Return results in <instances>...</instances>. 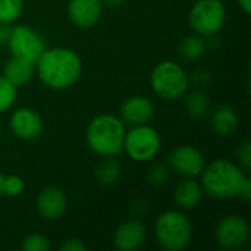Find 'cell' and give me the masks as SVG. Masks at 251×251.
I'll return each instance as SVG.
<instances>
[{"instance_id": "cb8c5ba5", "label": "cell", "mask_w": 251, "mask_h": 251, "mask_svg": "<svg viewBox=\"0 0 251 251\" xmlns=\"http://www.w3.org/2000/svg\"><path fill=\"white\" fill-rule=\"evenodd\" d=\"M25 190V181L18 175H7L4 176L3 182V194L9 197H18Z\"/></svg>"}, {"instance_id": "ffe728a7", "label": "cell", "mask_w": 251, "mask_h": 251, "mask_svg": "<svg viewBox=\"0 0 251 251\" xmlns=\"http://www.w3.org/2000/svg\"><path fill=\"white\" fill-rule=\"evenodd\" d=\"M185 107L193 118H203L210 110V100L203 91H193L185 99Z\"/></svg>"}, {"instance_id": "6da1fadb", "label": "cell", "mask_w": 251, "mask_h": 251, "mask_svg": "<svg viewBox=\"0 0 251 251\" xmlns=\"http://www.w3.org/2000/svg\"><path fill=\"white\" fill-rule=\"evenodd\" d=\"M35 69L44 85L53 90H66L79 79L82 63L74 50L54 47L41 53L35 62Z\"/></svg>"}, {"instance_id": "ac0fdd59", "label": "cell", "mask_w": 251, "mask_h": 251, "mask_svg": "<svg viewBox=\"0 0 251 251\" xmlns=\"http://www.w3.org/2000/svg\"><path fill=\"white\" fill-rule=\"evenodd\" d=\"M238 122H240L238 113L235 112L234 107L226 106V104L221 106L213 113V118H212L213 129L222 137H228V135L234 134L235 129L238 128Z\"/></svg>"}, {"instance_id": "603a6c76", "label": "cell", "mask_w": 251, "mask_h": 251, "mask_svg": "<svg viewBox=\"0 0 251 251\" xmlns=\"http://www.w3.org/2000/svg\"><path fill=\"white\" fill-rule=\"evenodd\" d=\"M16 99V87L4 76H0V113L12 107Z\"/></svg>"}, {"instance_id": "9c48e42d", "label": "cell", "mask_w": 251, "mask_h": 251, "mask_svg": "<svg viewBox=\"0 0 251 251\" xmlns=\"http://www.w3.org/2000/svg\"><path fill=\"white\" fill-rule=\"evenodd\" d=\"M215 235L224 249L232 250L241 247L249 240L250 228L246 219L237 215H231L219 221Z\"/></svg>"}, {"instance_id": "1f68e13d", "label": "cell", "mask_w": 251, "mask_h": 251, "mask_svg": "<svg viewBox=\"0 0 251 251\" xmlns=\"http://www.w3.org/2000/svg\"><path fill=\"white\" fill-rule=\"evenodd\" d=\"M104 4H107V6H112V7H118V6H121L122 4V1L124 0H101Z\"/></svg>"}, {"instance_id": "484cf974", "label": "cell", "mask_w": 251, "mask_h": 251, "mask_svg": "<svg viewBox=\"0 0 251 251\" xmlns=\"http://www.w3.org/2000/svg\"><path fill=\"white\" fill-rule=\"evenodd\" d=\"M168 175H169L168 168H166L165 165H162V163H157V165H154L153 168H150L147 178H149V182H150L151 185H162V184L166 182Z\"/></svg>"}, {"instance_id": "e0dca14e", "label": "cell", "mask_w": 251, "mask_h": 251, "mask_svg": "<svg viewBox=\"0 0 251 251\" xmlns=\"http://www.w3.org/2000/svg\"><path fill=\"white\" fill-rule=\"evenodd\" d=\"M34 72H35V63L12 56V59L7 60V63L4 65L3 76L15 87H21L31 81Z\"/></svg>"}, {"instance_id": "9a60e30c", "label": "cell", "mask_w": 251, "mask_h": 251, "mask_svg": "<svg viewBox=\"0 0 251 251\" xmlns=\"http://www.w3.org/2000/svg\"><path fill=\"white\" fill-rule=\"evenodd\" d=\"M146 240V228L140 221H126L121 224L113 237L115 247L121 251L137 250Z\"/></svg>"}, {"instance_id": "3957f363", "label": "cell", "mask_w": 251, "mask_h": 251, "mask_svg": "<svg viewBox=\"0 0 251 251\" xmlns=\"http://www.w3.org/2000/svg\"><path fill=\"white\" fill-rule=\"evenodd\" d=\"M201 175L203 190L215 199H232L240 194L246 175L232 162L215 160L209 166H204Z\"/></svg>"}, {"instance_id": "52a82bcc", "label": "cell", "mask_w": 251, "mask_h": 251, "mask_svg": "<svg viewBox=\"0 0 251 251\" xmlns=\"http://www.w3.org/2000/svg\"><path fill=\"white\" fill-rule=\"evenodd\" d=\"M225 6L221 0H199L190 10V26L199 35L216 34L225 22Z\"/></svg>"}, {"instance_id": "8992f818", "label": "cell", "mask_w": 251, "mask_h": 251, "mask_svg": "<svg viewBox=\"0 0 251 251\" xmlns=\"http://www.w3.org/2000/svg\"><path fill=\"white\" fill-rule=\"evenodd\" d=\"M124 150L135 162H149L154 159L160 150V137L157 131L147 124L135 125L125 132Z\"/></svg>"}, {"instance_id": "277c9868", "label": "cell", "mask_w": 251, "mask_h": 251, "mask_svg": "<svg viewBox=\"0 0 251 251\" xmlns=\"http://www.w3.org/2000/svg\"><path fill=\"white\" fill-rule=\"evenodd\" d=\"M154 235L165 250H184L191 243L193 225L184 213L168 210L157 218L154 224Z\"/></svg>"}, {"instance_id": "5bb4252c", "label": "cell", "mask_w": 251, "mask_h": 251, "mask_svg": "<svg viewBox=\"0 0 251 251\" xmlns=\"http://www.w3.org/2000/svg\"><path fill=\"white\" fill-rule=\"evenodd\" d=\"M153 103L143 96L129 97L121 107V121L128 125H143L147 124L153 116Z\"/></svg>"}, {"instance_id": "ba28073f", "label": "cell", "mask_w": 251, "mask_h": 251, "mask_svg": "<svg viewBox=\"0 0 251 251\" xmlns=\"http://www.w3.org/2000/svg\"><path fill=\"white\" fill-rule=\"evenodd\" d=\"M12 56L29 60L32 63L41 56L46 50L44 38L26 25H16L10 29V37L7 41Z\"/></svg>"}, {"instance_id": "7a4b0ae2", "label": "cell", "mask_w": 251, "mask_h": 251, "mask_svg": "<svg viewBox=\"0 0 251 251\" xmlns=\"http://www.w3.org/2000/svg\"><path fill=\"white\" fill-rule=\"evenodd\" d=\"M125 132V125L121 118L100 115L87 128V143L96 154L113 157L124 150Z\"/></svg>"}, {"instance_id": "4fadbf2b", "label": "cell", "mask_w": 251, "mask_h": 251, "mask_svg": "<svg viewBox=\"0 0 251 251\" xmlns=\"http://www.w3.org/2000/svg\"><path fill=\"white\" fill-rule=\"evenodd\" d=\"M103 1L101 0H71L68 13L71 21L81 28H91L101 16Z\"/></svg>"}, {"instance_id": "7402d4cb", "label": "cell", "mask_w": 251, "mask_h": 251, "mask_svg": "<svg viewBox=\"0 0 251 251\" xmlns=\"http://www.w3.org/2000/svg\"><path fill=\"white\" fill-rule=\"evenodd\" d=\"M24 0H0V22L12 24L21 16Z\"/></svg>"}, {"instance_id": "4dcf8cb0", "label": "cell", "mask_w": 251, "mask_h": 251, "mask_svg": "<svg viewBox=\"0 0 251 251\" xmlns=\"http://www.w3.org/2000/svg\"><path fill=\"white\" fill-rule=\"evenodd\" d=\"M238 3H240L241 9L249 15L251 12V0H238Z\"/></svg>"}, {"instance_id": "f546056e", "label": "cell", "mask_w": 251, "mask_h": 251, "mask_svg": "<svg viewBox=\"0 0 251 251\" xmlns=\"http://www.w3.org/2000/svg\"><path fill=\"white\" fill-rule=\"evenodd\" d=\"M240 197H243L246 201H249L251 199V179L249 176H246V179H244V184H243V187H241V190H240V194H238Z\"/></svg>"}, {"instance_id": "d6986e66", "label": "cell", "mask_w": 251, "mask_h": 251, "mask_svg": "<svg viewBox=\"0 0 251 251\" xmlns=\"http://www.w3.org/2000/svg\"><path fill=\"white\" fill-rule=\"evenodd\" d=\"M179 53L185 60H199L206 53V43L200 35H188L181 41Z\"/></svg>"}, {"instance_id": "30bf717a", "label": "cell", "mask_w": 251, "mask_h": 251, "mask_svg": "<svg viewBox=\"0 0 251 251\" xmlns=\"http://www.w3.org/2000/svg\"><path fill=\"white\" fill-rule=\"evenodd\" d=\"M169 163L176 174L185 178L199 176L206 166L203 153L191 146H181L175 149L169 157Z\"/></svg>"}, {"instance_id": "f1b7e54d", "label": "cell", "mask_w": 251, "mask_h": 251, "mask_svg": "<svg viewBox=\"0 0 251 251\" xmlns=\"http://www.w3.org/2000/svg\"><path fill=\"white\" fill-rule=\"evenodd\" d=\"M10 29L12 26L9 24H3L0 22V46H6L10 37Z\"/></svg>"}, {"instance_id": "44dd1931", "label": "cell", "mask_w": 251, "mask_h": 251, "mask_svg": "<svg viewBox=\"0 0 251 251\" xmlns=\"http://www.w3.org/2000/svg\"><path fill=\"white\" fill-rule=\"evenodd\" d=\"M119 176H121V166L112 157H107L106 160H103L100 163V166L97 168V178H99L100 184H103V185L115 184Z\"/></svg>"}, {"instance_id": "7c38bea8", "label": "cell", "mask_w": 251, "mask_h": 251, "mask_svg": "<svg viewBox=\"0 0 251 251\" xmlns=\"http://www.w3.org/2000/svg\"><path fill=\"white\" fill-rule=\"evenodd\" d=\"M68 207L65 193L57 187H46L37 196V210L47 221H56L63 216Z\"/></svg>"}, {"instance_id": "83f0119b", "label": "cell", "mask_w": 251, "mask_h": 251, "mask_svg": "<svg viewBox=\"0 0 251 251\" xmlns=\"http://www.w3.org/2000/svg\"><path fill=\"white\" fill-rule=\"evenodd\" d=\"M60 250L62 251H85L87 250V246H85L81 240L69 238V240H66V241L60 246Z\"/></svg>"}, {"instance_id": "836d02e7", "label": "cell", "mask_w": 251, "mask_h": 251, "mask_svg": "<svg viewBox=\"0 0 251 251\" xmlns=\"http://www.w3.org/2000/svg\"><path fill=\"white\" fill-rule=\"evenodd\" d=\"M0 134H1V125H0Z\"/></svg>"}, {"instance_id": "d4e9b609", "label": "cell", "mask_w": 251, "mask_h": 251, "mask_svg": "<svg viewBox=\"0 0 251 251\" xmlns=\"http://www.w3.org/2000/svg\"><path fill=\"white\" fill-rule=\"evenodd\" d=\"M49 249H50V243L41 234H31V235L25 237V240L22 243L24 251H47Z\"/></svg>"}, {"instance_id": "d6a6232c", "label": "cell", "mask_w": 251, "mask_h": 251, "mask_svg": "<svg viewBox=\"0 0 251 251\" xmlns=\"http://www.w3.org/2000/svg\"><path fill=\"white\" fill-rule=\"evenodd\" d=\"M3 182H4V175L0 172V196L3 194Z\"/></svg>"}, {"instance_id": "2e32d148", "label": "cell", "mask_w": 251, "mask_h": 251, "mask_svg": "<svg viewBox=\"0 0 251 251\" xmlns=\"http://www.w3.org/2000/svg\"><path fill=\"white\" fill-rule=\"evenodd\" d=\"M174 199L176 206L184 210L196 209L203 199V187L193 178H187L176 185Z\"/></svg>"}, {"instance_id": "5b68a950", "label": "cell", "mask_w": 251, "mask_h": 251, "mask_svg": "<svg viewBox=\"0 0 251 251\" xmlns=\"http://www.w3.org/2000/svg\"><path fill=\"white\" fill-rule=\"evenodd\" d=\"M153 91L165 100H178L181 99L190 85V79L185 71L172 60H163L157 63L150 76Z\"/></svg>"}, {"instance_id": "4316f807", "label": "cell", "mask_w": 251, "mask_h": 251, "mask_svg": "<svg viewBox=\"0 0 251 251\" xmlns=\"http://www.w3.org/2000/svg\"><path fill=\"white\" fill-rule=\"evenodd\" d=\"M238 160L243 169L250 171L251 169V143L250 140H244L238 149Z\"/></svg>"}, {"instance_id": "8fae6325", "label": "cell", "mask_w": 251, "mask_h": 251, "mask_svg": "<svg viewBox=\"0 0 251 251\" xmlns=\"http://www.w3.org/2000/svg\"><path fill=\"white\" fill-rule=\"evenodd\" d=\"M10 128L13 134L21 140H34L43 131V121L35 110L21 107L12 113Z\"/></svg>"}]
</instances>
